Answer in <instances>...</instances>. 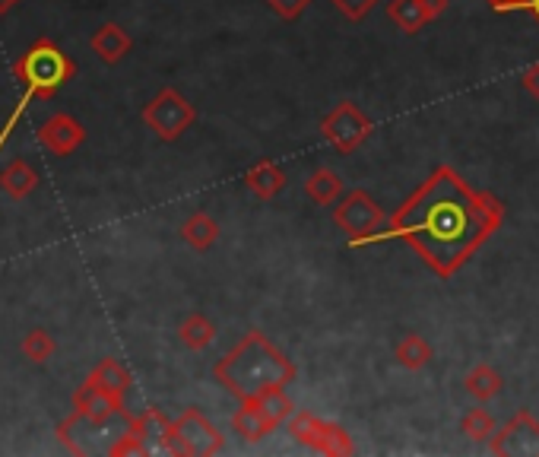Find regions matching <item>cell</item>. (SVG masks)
<instances>
[{"mask_svg":"<svg viewBox=\"0 0 539 457\" xmlns=\"http://www.w3.org/2000/svg\"><path fill=\"white\" fill-rule=\"evenodd\" d=\"M505 223V204L476 191L454 169H435L422 185L406 197L400 210L390 216L387 229L375 242L410 245L425 267L441 280H451L473 254L486 245Z\"/></svg>","mask_w":539,"mask_h":457,"instance_id":"6da1fadb","label":"cell"},{"mask_svg":"<svg viewBox=\"0 0 539 457\" xmlns=\"http://www.w3.org/2000/svg\"><path fill=\"white\" fill-rule=\"evenodd\" d=\"M213 378L238 400L260 397L273 388H286L295 378V365L267 340V334L248 331L216 362Z\"/></svg>","mask_w":539,"mask_h":457,"instance_id":"7a4b0ae2","label":"cell"},{"mask_svg":"<svg viewBox=\"0 0 539 457\" xmlns=\"http://www.w3.org/2000/svg\"><path fill=\"white\" fill-rule=\"evenodd\" d=\"M333 223L349 235L352 248H362V245H375V239L387 229L390 219H384V210L371 200L368 191L356 188V191H346L337 200V207H333Z\"/></svg>","mask_w":539,"mask_h":457,"instance_id":"3957f363","label":"cell"},{"mask_svg":"<svg viewBox=\"0 0 539 457\" xmlns=\"http://www.w3.org/2000/svg\"><path fill=\"white\" fill-rule=\"evenodd\" d=\"M16 77L23 80L29 96L45 99L73 77V61L61 48H54L51 42H39L20 64H16Z\"/></svg>","mask_w":539,"mask_h":457,"instance_id":"277c9868","label":"cell"},{"mask_svg":"<svg viewBox=\"0 0 539 457\" xmlns=\"http://www.w3.org/2000/svg\"><path fill=\"white\" fill-rule=\"evenodd\" d=\"M222 445H226L222 432L197 407H191L169 426V438H165L162 451L188 454V457H210V454H219Z\"/></svg>","mask_w":539,"mask_h":457,"instance_id":"5b68a950","label":"cell"},{"mask_svg":"<svg viewBox=\"0 0 539 457\" xmlns=\"http://www.w3.org/2000/svg\"><path fill=\"white\" fill-rule=\"evenodd\" d=\"M194 121H197V108L172 86L159 89V96L143 105V124L165 143L178 140Z\"/></svg>","mask_w":539,"mask_h":457,"instance_id":"8992f818","label":"cell"},{"mask_svg":"<svg viewBox=\"0 0 539 457\" xmlns=\"http://www.w3.org/2000/svg\"><path fill=\"white\" fill-rule=\"evenodd\" d=\"M321 134L327 143H333V150L349 156V153H356L371 134H375V121H371L356 102H340L321 121Z\"/></svg>","mask_w":539,"mask_h":457,"instance_id":"52a82bcc","label":"cell"},{"mask_svg":"<svg viewBox=\"0 0 539 457\" xmlns=\"http://www.w3.org/2000/svg\"><path fill=\"white\" fill-rule=\"evenodd\" d=\"M492 454H539V423L530 410H517L492 435Z\"/></svg>","mask_w":539,"mask_h":457,"instance_id":"ba28073f","label":"cell"},{"mask_svg":"<svg viewBox=\"0 0 539 457\" xmlns=\"http://www.w3.org/2000/svg\"><path fill=\"white\" fill-rule=\"evenodd\" d=\"M451 0H390L387 16L400 26V32L416 35L429 23H435L438 16L448 10Z\"/></svg>","mask_w":539,"mask_h":457,"instance_id":"9c48e42d","label":"cell"},{"mask_svg":"<svg viewBox=\"0 0 539 457\" xmlns=\"http://www.w3.org/2000/svg\"><path fill=\"white\" fill-rule=\"evenodd\" d=\"M86 131L77 118L70 115H51L42 127H39V143L45 150H51L54 156H70L77 146H83Z\"/></svg>","mask_w":539,"mask_h":457,"instance_id":"30bf717a","label":"cell"},{"mask_svg":"<svg viewBox=\"0 0 539 457\" xmlns=\"http://www.w3.org/2000/svg\"><path fill=\"white\" fill-rule=\"evenodd\" d=\"M73 410L89 416V419H96V423H108V419H115L124 410V404H121V397L108 394L99 385L86 381V385L73 394Z\"/></svg>","mask_w":539,"mask_h":457,"instance_id":"8fae6325","label":"cell"},{"mask_svg":"<svg viewBox=\"0 0 539 457\" xmlns=\"http://www.w3.org/2000/svg\"><path fill=\"white\" fill-rule=\"evenodd\" d=\"M89 48L99 54L102 64H118L124 61L130 48H134V42H130V35L118 26V23H105L96 29V35L89 39Z\"/></svg>","mask_w":539,"mask_h":457,"instance_id":"7c38bea8","label":"cell"},{"mask_svg":"<svg viewBox=\"0 0 539 457\" xmlns=\"http://www.w3.org/2000/svg\"><path fill=\"white\" fill-rule=\"evenodd\" d=\"M245 185H248V191H251L257 200H273L276 194L286 188V172L276 166L273 159H260L257 166L248 169Z\"/></svg>","mask_w":539,"mask_h":457,"instance_id":"4fadbf2b","label":"cell"},{"mask_svg":"<svg viewBox=\"0 0 539 457\" xmlns=\"http://www.w3.org/2000/svg\"><path fill=\"white\" fill-rule=\"evenodd\" d=\"M343 178L340 172H333L327 166L321 169H314L305 181V197L311 200V204H318V207H333L337 200L343 197Z\"/></svg>","mask_w":539,"mask_h":457,"instance_id":"5bb4252c","label":"cell"},{"mask_svg":"<svg viewBox=\"0 0 539 457\" xmlns=\"http://www.w3.org/2000/svg\"><path fill=\"white\" fill-rule=\"evenodd\" d=\"M232 429L245 438V442H260V438H267L270 432H273V426H270V419L260 413V407H257V400L251 397V400H241V407L235 410V416H232Z\"/></svg>","mask_w":539,"mask_h":457,"instance_id":"9a60e30c","label":"cell"},{"mask_svg":"<svg viewBox=\"0 0 539 457\" xmlns=\"http://www.w3.org/2000/svg\"><path fill=\"white\" fill-rule=\"evenodd\" d=\"M181 239L188 242L194 251H207V248H213L216 239H219V223H216L210 213L197 210V213H191L188 219H184Z\"/></svg>","mask_w":539,"mask_h":457,"instance_id":"2e32d148","label":"cell"},{"mask_svg":"<svg viewBox=\"0 0 539 457\" xmlns=\"http://www.w3.org/2000/svg\"><path fill=\"white\" fill-rule=\"evenodd\" d=\"M463 388H467L470 397H476V400L486 404V400H492L501 388H505V378L498 375L495 365L479 362V365H473V369L467 372V378H463Z\"/></svg>","mask_w":539,"mask_h":457,"instance_id":"e0dca14e","label":"cell"},{"mask_svg":"<svg viewBox=\"0 0 539 457\" xmlns=\"http://www.w3.org/2000/svg\"><path fill=\"white\" fill-rule=\"evenodd\" d=\"M35 185H39V175H35V169L29 166L26 159H13L7 162V169L0 172V188H4L10 197L23 200L35 191Z\"/></svg>","mask_w":539,"mask_h":457,"instance_id":"ac0fdd59","label":"cell"},{"mask_svg":"<svg viewBox=\"0 0 539 457\" xmlns=\"http://www.w3.org/2000/svg\"><path fill=\"white\" fill-rule=\"evenodd\" d=\"M89 381H92V385H99L102 391L115 394V397H124L130 391V385H134V378H130V372L124 369L118 359H102L96 369H92Z\"/></svg>","mask_w":539,"mask_h":457,"instance_id":"d6986e66","label":"cell"},{"mask_svg":"<svg viewBox=\"0 0 539 457\" xmlns=\"http://www.w3.org/2000/svg\"><path fill=\"white\" fill-rule=\"evenodd\" d=\"M213 337H216V324L203 312H191L178 324V340L188 346V350H207Z\"/></svg>","mask_w":539,"mask_h":457,"instance_id":"ffe728a7","label":"cell"},{"mask_svg":"<svg viewBox=\"0 0 539 457\" xmlns=\"http://www.w3.org/2000/svg\"><path fill=\"white\" fill-rule=\"evenodd\" d=\"M397 362L403 365V369H410V372H419L425 369V365L432 362L435 350H432V343L425 340L422 334H406L400 343H397V350H394Z\"/></svg>","mask_w":539,"mask_h":457,"instance_id":"44dd1931","label":"cell"},{"mask_svg":"<svg viewBox=\"0 0 539 457\" xmlns=\"http://www.w3.org/2000/svg\"><path fill=\"white\" fill-rule=\"evenodd\" d=\"M130 426H134L143 438H146V445H150L153 451L159 448H165V438H169V419H165L159 410H146V413H140L137 419H130Z\"/></svg>","mask_w":539,"mask_h":457,"instance_id":"7402d4cb","label":"cell"},{"mask_svg":"<svg viewBox=\"0 0 539 457\" xmlns=\"http://www.w3.org/2000/svg\"><path fill=\"white\" fill-rule=\"evenodd\" d=\"M257 400V407H260V413H264L267 419H270V426L273 429H280L286 419L295 413V404L289 400V394L283 391V388H273V391H267V394H260V397H254Z\"/></svg>","mask_w":539,"mask_h":457,"instance_id":"603a6c76","label":"cell"},{"mask_svg":"<svg viewBox=\"0 0 539 457\" xmlns=\"http://www.w3.org/2000/svg\"><path fill=\"white\" fill-rule=\"evenodd\" d=\"M460 429H463V435L470 438V442H492V435H495V419H492L489 410L473 407V410L463 413Z\"/></svg>","mask_w":539,"mask_h":457,"instance_id":"cb8c5ba5","label":"cell"},{"mask_svg":"<svg viewBox=\"0 0 539 457\" xmlns=\"http://www.w3.org/2000/svg\"><path fill=\"white\" fill-rule=\"evenodd\" d=\"M321 429H324V419L311 416L308 410H299V413H292V416H289V435H292L299 445L314 448V442H318Z\"/></svg>","mask_w":539,"mask_h":457,"instance_id":"d4e9b609","label":"cell"},{"mask_svg":"<svg viewBox=\"0 0 539 457\" xmlns=\"http://www.w3.org/2000/svg\"><path fill=\"white\" fill-rule=\"evenodd\" d=\"M314 451H321V454H352V438L346 435L343 426H333V423H324L321 435H318V442H314Z\"/></svg>","mask_w":539,"mask_h":457,"instance_id":"484cf974","label":"cell"},{"mask_svg":"<svg viewBox=\"0 0 539 457\" xmlns=\"http://www.w3.org/2000/svg\"><path fill=\"white\" fill-rule=\"evenodd\" d=\"M54 340H51V334L48 331H29L26 337H23V356L29 359V362H48L51 356H54Z\"/></svg>","mask_w":539,"mask_h":457,"instance_id":"4316f807","label":"cell"},{"mask_svg":"<svg viewBox=\"0 0 539 457\" xmlns=\"http://www.w3.org/2000/svg\"><path fill=\"white\" fill-rule=\"evenodd\" d=\"M330 4L337 7L346 16V20L359 23V20H365V16L381 4V0H330Z\"/></svg>","mask_w":539,"mask_h":457,"instance_id":"83f0119b","label":"cell"},{"mask_svg":"<svg viewBox=\"0 0 539 457\" xmlns=\"http://www.w3.org/2000/svg\"><path fill=\"white\" fill-rule=\"evenodd\" d=\"M270 4V10L280 16V20H286V23H295L299 16L311 7V0H267Z\"/></svg>","mask_w":539,"mask_h":457,"instance_id":"f1b7e54d","label":"cell"},{"mask_svg":"<svg viewBox=\"0 0 539 457\" xmlns=\"http://www.w3.org/2000/svg\"><path fill=\"white\" fill-rule=\"evenodd\" d=\"M520 83H524L527 93L539 102V64L527 67V70H524V77H520Z\"/></svg>","mask_w":539,"mask_h":457,"instance_id":"f546056e","label":"cell"},{"mask_svg":"<svg viewBox=\"0 0 539 457\" xmlns=\"http://www.w3.org/2000/svg\"><path fill=\"white\" fill-rule=\"evenodd\" d=\"M492 10H524L527 0H489Z\"/></svg>","mask_w":539,"mask_h":457,"instance_id":"4dcf8cb0","label":"cell"},{"mask_svg":"<svg viewBox=\"0 0 539 457\" xmlns=\"http://www.w3.org/2000/svg\"><path fill=\"white\" fill-rule=\"evenodd\" d=\"M524 10H527V13L533 16V20L539 23V0H527V7H524Z\"/></svg>","mask_w":539,"mask_h":457,"instance_id":"1f68e13d","label":"cell"},{"mask_svg":"<svg viewBox=\"0 0 539 457\" xmlns=\"http://www.w3.org/2000/svg\"><path fill=\"white\" fill-rule=\"evenodd\" d=\"M13 4H16V0H0V13H7V10H10Z\"/></svg>","mask_w":539,"mask_h":457,"instance_id":"d6a6232c","label":"cell"}]
</instances>
